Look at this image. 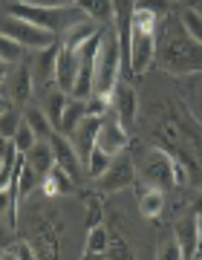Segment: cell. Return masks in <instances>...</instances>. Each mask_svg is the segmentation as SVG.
<instances>
[{
    "label": "cell",
    "mask_w": 202,
    "mask_h": 260,
    "mask_svg": "<svg viewBox=\"0 0 202 260\" xmlns=\"http://www.w3.org/2000/svg\"><path fill=\"white\" fill-rule=\"evenodd\" d=\"M156 64L171 75H202V44L185 26H165V41L156 49Z\"/></svg>",
    "instance_id": "6da1fadb"
},
{
    "label": "cell",
    "mask_w": 202,
    "mask_h": 260,
    "mask_svg": "<svg viewBox=\"0 0 202 260\" xmlns=\"http://www.w3.org/2000/svg\"><path fill=\"white\" fill-rule=\"evenodd\" d=\"M121 44L116 29H110V35L101 38V49L98 58H95V87H92V95H110L119 84V73H121Z\"/></svg>",
    "instance_id": "7a4b0ae2"
},
{
    "label": "cell",
    "mask_w": 202,
    "mask_h": 260,
    "mask_svg": "<svg viewBox=\"0 0 202 260\" xmlns=\"http://www.w3.org/2000/svg\"><path fill=\"white\" fill-rule=\"evenodd\" d=\"M136 174L153 188H162V191L176 188V162H174V156H171L165 148H159V145L136 159Z\"/></svg>",
    "instance_id": "3957f363"
},
{
    "label": "cell",
    "mask_w": 202,
    "mask_h": 260,
    "mask_svg": "<svg viewBox=\"0 0 202 260\" xmlns=\"http://www.w3.org/2000/svg\"><path fill=\"white\" fill-rule=\"evenodd\" d=\"M9 12L15 15V18H23V20H29V23H35V26H44V29H49V32H55V35H61L64 29H70L73 23H78V20H66L64 9L38 6V3H32V0H18V3H12Z\"/></svg>",
    "instance_id": "277c9868"
},
{
    "label": "cell",
    "mask_w": 202,
    "mask_h": 260,
    "mask_svg": "<svg viewBox=\"0 0 202 260\" xmlns=\"http://www.w3.org/2000/svg\"><path fill=\"white\" fill-rule=\"evenodd\" d=\"M0 32L15 38L18 44H23L29 49H44V47H49V44L58 41L55 32H49L44 26H35V23H29L23 18H15V15H6V18L0 20Z\"/></svg>",
    "instance_id": "5b68a950"
},
{
    "label": "cell",
    "mask_w": 202,
    "mask_h": 260,
    "mask_svg": "<svg viewBox=\"0 0 202 260\" xmlns=\"http://www.w3.org/2000/svg\"><path fill=\"white\" fill-rule=\"evenodd\" d=\"M133 182H136V162H130V159L110 162V168L98 177V188L104 194H119V191L130 188Z\"/></svg>",
    "instance_id": "8992f818"
},
{
    "label": "cell",
    "mask_w": 202,
    "mask_h": 260,
    "mask_svg": "<svg viewBox=\"0 0 202 260\" xmlns=\"http://www.w3.org/2000/svg\"><path fill=\"white\" fill-rule=\"evenodd\" d=\"M174 240L182 249V260H191L199 254V217L196 214H185L174 225Z\"/></svg>",
    "instance_id": "52a82bcc"
},
{
    "label": "cell",
    "mask_w": 202,
    "mask_h": 260,
    "mask_svg": "<svg viewBox=\"0 0 202 260\" xmlns=\"http://www.w3.org/2000/svg\"><path fill=\"white\" fill-rule=\"evenodd\" d=\"M49 145H52V153H55V165L61 168L64 174H70L73 179L81 177V156H78L73 139L55 130V133L49 136Z\"/></svg>",
    "instance_id": "ba28073f"
},
{
    "label": "cell",
    "mask_w": 202,
    "mask_h": 260,
    "mask_svg": "<svg viewBox=\"0 0 202 260\" xmlns=\"http://www.w3.org/2000/svg\"><path fill=\"white\" fill-rule=\"evenodd\" d=\"M130 145V133L127 127L119 121V116H104L101 119V127H98V148H104L107 153H121V150Z\"/></svg>",
    "instance_id": "9c48e42d"
},
{
    "label": "cell",
    "mask_w": 202,
    "mask_h": 260,
    "mask_svg": "<svg viewBox=\"0 0 202 260\" xmlns=\"http://www.w3.org/2000/svg\"><path fill=\"white\" fill-rule=\"evenodd\" d=\"M101 119H104V116H84L81 124H78V127H75V133L70 136L84 165H87V159H90L92 148L98 145V127H101Z\"/></svg>",
    "instance_id": "30bf717a"
},
{
    "label": "cell",
    "mask_w": 202,
    "mask_h": 260,
    "mask_svg": "<svg viewBox=\"0 0 202 260\" xmlns=\"http://www.w3.org/2000/svg\"><path fill=\"white\" fill-rule=\"evenodd\" d=\"M113 110H116V116H119V121L127 127V124H133L139 116V93L133 84H124L119 81L116 84V90H113Z\"/></svg>",
    "instance_id": "8fae6325"
},
{
    "label": "cell",
    "mask_w": 202,
    "mask_h": 260,
    "mask_svg": "<svg viewBox=\"0 0 202 260\" xmlns=\"http://www.w3.org/2000/svg\"><path fill=\"white\" fill-rule=\"evenodd\" d=\"M58 47L61 44H49V47L38 49L35 55V64H32V75H35V87H49L52 90V84H55V70H58Z\"/></svg>",
    "instance_id": "7c38bea8"
},
{
    "label": "cell",
    "mask_w": 202,
    "mask_h": 260,
    "mask_svg": "<svg viewBox=\"0 0 202 260\" xmlns=\"http://www.w3.org/2000/svg\"><path fill=\"white\" fill-rule=\"evenodd\" d=\"M23 159H26V165L35 171L38 177L44 179L52 168H55V153H52V145H49V139H38L32 148L23 153Z\"/></svg>",
    "instance_id": "4fadbf2b"
},
{
    "label": "cell",
    "mask_w": 202,
    "mask_h": 260,
    "mask_svg": "<svg viewBox=\"0 0 202 260\" xmlns=\"http://www.w3.org/2000/svg\"><path fill=\"white\" fill-rule=\"evenodd\" d=\"M35 93V75H32V67L29 64H18L15 75H12V99L18 104H26Z\"/></svg>",
    "instance_id": "5bb4252c"
},
{
    "label": "cell",
    "mask_w": 202,
    "mask_h": 260,
    "mask_svg": "<svg viewBox=\"0 0 202 260\" xmlns=\"http://www.w3.org/2000/svg\"><path fill=\"white\" fill-rule=\"evenodd\" d=\"M73 6L95 23H113V12H116L113 0H75Z\"/></svg>",
    "instance_id": "9a60e30c"
},
{
    "label": "cell",
    "mask_w": 202,
    "mask_h": 260,
    "mask_svg": "<svg viewBox=\"0 0 202 260\" xmlns=\"http://www.w3.org/2000/svg\"><path fill=\"white\" fill-rule=\"evenodd\" d=\"M162 211H165V191L147 185L145 191L139 194V214L147 217V220H156Z\"/></svg>",
    "instance_id": "2e32d148"
},
{
    "label": "cell",
    "mask_w": 202,
    "mask_h": 260,
    "mask_svg": "<svg viewBox=\"0 0 202 260\" xmlns=\"http://www.w3.org/2000/svg\"><path fill=\"white\" fill-rule=\"evenodd\" d=\"M87 116V102L84 99H73L70 95V102H66V110H64V116H61V124H58V133H64V136H73L75 133V127L81 124V119Z\"/></svg>",
    "instance_id": "e0dca14e"
},
{
    "label": "cell",
    "mask_w": 202,
    "mask_h": 260,
    "mask_svg": "<svg viewBox=\"0 0 202 260\" xmlns=\"http://www.w3.org/2000/svg\"><path fill=\"white\" fill-rule=\"evenodd\" d=\"M107 246H110V232L104 229V223L87 229V240H84V257H104Z\"/></svg>",
    "instance_id": "ac0fdd59"
},
{
    "label": "cell",
    "mask_w": 202,
    "mask_h": 260,
    "mask_svg": "<svg viewBox=\"0 0 202 260\" xmlns=\"http://www.w3.org/2000/svg\"><path fill=\"white\" fill-rule=\"evenodd\" d=\"M66 102H70V93H64L61 87H52V90L46 93L44 113H46V119L52 121V127L61 124V116H64V110H66Z\"/></svg>",
    "instance_id": "d6986e66"
},
{
    "label": "cell",
    "mask_w": 202,
    "mask_h": 260,
    "mask_svg": "<svg viewBox=\"0 0 202 260\" xmlns=\"http://www.w3.org/2000/svg\"><path fill=\"white\" fill-rule=\"evenodd\" d=\"M23 121H29V124H32V130L38 133V139H49V136L55 133L52 121L46 119V113L41 110V107H26V113H23Z\"/></svg>",
    "instance_id": "ffe728a7"
},
{
    "label": "cell",
    "mask_w": 202,
    "mask_h": 260,
    "mask_svg": "<svg viewBox=\"0 0 202 260\" xmlns=\"http://www.w3.org/2000/svg\"><path fill=\"white\" fill-rule=\"evenodd\" d=\"M110 162H113V153H107L104 148H92V153H90V159H87V177H92V179H98L107 168H110Z\"/></svg>",
    "instance_id": "44dd1931"
},
{
    "label": "cell",
    "mask_w": 202,
    "mask_h": 260,
    "mask_svg": "<svg viewBox=\"0 0 202 260\" xmlns=\"http://www.w3.org/2000/svg\"><path fill=\"white\" fill-rule=\"evenodd\" d=\"M23 44H18L15 38L9 35H3L0 32V61H6V64H18L20 58H23Z\"/></svg>",
    "instance_id": "7402d4cb"
},
{
    "label": "cell",
    "mask_w": 202,
    "mask_h": 260,
    "mask_svg": "<svg viewBox=\"0 0 202 260\" xmlns=\"http://www.w3.org/2000/svg\"><path fill=\"white\" fill-rule=\"evenodd\" d=\"M3 257H18V260H35L41 257L38 249L32 246V240H12L6 249H3Z\"/></svg>",
    "instance_id": "603a6c76"
},
{
    "label": "cell",
    "mask_w": 202,
    "mask_h": 260,
    "mask_svg": "<svg viewBox=\"0 0 202 260\" xmlns=\"http://www.w3.org/2000/svg\"><path fill=\"white\" fill-rule=\"evenodd\" d=\"M38 142V133L32 130V124L29 121H23L20 119V124H18V133H15V139H12V145H15V150L18 153H26L32 145Z\"/></svg>",
    "instance_id": "cb8c5ba5"
},
{
    "label": "cell",
    "mask_w": 202,
    "mask_h": 260,
    "mask_svg": "<svg viewBox=\"0 0 202 260\" xmlns=\"http://www.w3.org/2000/svg\"><path fill=\"white\" fill-rule=\"evenodd\" d=\"M84 205H87V229L98 225L104 220V203H101V197L95 191H90V194H84Z\"/></svg>",
    "instance_id": "d4e9b609"
},
{
    "label": "cell",
    "mask_w": 202,
    "mask_h": 260,
    "mask_svg": "<svg viewBox=\"0 0 202 260\" xmlns=\"http://www.w3.org/2000/svg\"><path fill=\"white\" fill-rule=\"evenodd\" d=\"M104 257H133V249H130V243L121 237L119 232H110V246L104 251Z\"/></svg>",
    "instance_id": "484cf974"
},
{
    "label": "cell",
    "mask_w": 202,
    "mask_h": 260,
    "mask_svg": "<svg viewBox=\"0 0 202 260\" xmlns=\"http://www.w3.org/2000/svg\"><path fill=\"white\" fill-rule=\"evenodd\" d=\"M176 0H133L136 9H145V12H153L156 18H167L171 9H174Z\"/></svg>",
    "instance_id": "4316f807"
},
{
    "label": "cell",
    "mask_w": 202,
    "mask_h": 260,
    "mask_svg": "<svg viewBox=\"0 0 202 260\" xmlns=\"http://www.w3.org/2000/svg\"><path fill=\"white\" fill-rule=\"evenodd\" d=\"M182 26H185V32L193 38V41H199L202 44V15L196 9H185L182 12Z\"/></svg>",
    "instance_id": "83f0119b"
},
{
    "label": "cell",
    "mask_w": 202,
    "mask_h": 260,
    "mask_svg": "<svg viewBox=\"0 0 202 260\" xmlns=\"http://www.w3.org/2000/svg\"><path fill=\"white\" fill-rule=\"evenodd\" d=\"M18 124H20V119H18V113L12 110H6L3 116H0V133L6 136V139H15V133H18Z\"/></svg>",
    "instance_id": "f1b7e54d"
},
{
    "label": "cell",
    "mask_w": 202,
    "mask_h": 260,
    "mask_svg": "<svg viewBox=\"0 0 202 260\" xmlns=\"http://www.w3.org/2000/svg\"><path fill=\"white\" fill-rule=\"evenodd\" d=\"M159 257H162V260H182V249H179V243H167V246H165V249H162V251H159Z\"/></svg>",
    "instance_id": "f546056e"
},
{
    "label": "cell",
    "mask_w": 202,
    "mask_h": 260,
    "mask_svg": "<svg viewBox=\"0 0 202 260\" xmlns=\"http://www.w3.org/2000/svg\"><path fill=\"white\" fill-rule=\"evenodd\" d=\"M3 214H12V185L0 188V217Z\"/></svg>",
    "instance_id": "4dcf8cb0"
},
{
    "label": "cell",
    "mask_w": 202,
    "mask_h": 260,
    "mask_svg": "<svg viewBox=\"0 0 202 260\" xmlns=\"http://www.w3.org/2000/svg\"><path fill=\"white\" fill-rule=\"evenodd\" d=\"M38 6H52V9H66V6H73L75 0H32Z\"/></svg>",
    "instance_id": "1f68e13d"
},
{
    "label": "cell",
    "mask_w": 202,
    "mask_h": 260,
    "mask_svg": "<svg viewBox=\"0 0 202 260\" xmlns=\"http://www.w3.org/2000/svg\"><path fill=\"white\" fill-rule=\"evenodd\" d=\"M12 150H15V145H12V139H6V136L0 133V156L6 159V156L12 153Z\"/></svg>",
    "instance_id": "d6a6232c"
},
{
    "label": "cell",
    "mask_w": 202,
    "mask_h": 260,
    "mask_svg": "<svg viewBox=\"0 0 202 260\" xmlns=\"http://www.w3.org/2000/svg\"><path fill=\"white\" fill-rule=\"evenodd\" d=\"M193 104H196V116L202 119V78L196 84V90H193Z\"/></svg>",
    "instance_id": "836d02e7"
},
{
    "label": "cell",
    "mask_w": 202,
    "mask_h": 260,
    "mask_svg": "<svg viewBox=\"0 0 202 260\" xmlns=\"http://www.w3.org/2000/svg\"><path fill=\"white\" fill-rule=\"evenodd\" d=\"M191 211L196 214V217H202V191H199V194H196V197L191 200Z\"/></svg>",
    "instance_id": "e575fe53"
},
{
    "label": "cell",
    "mask_w": 202,
    "mask_h": 260,
    "mask_svg": "<svg viewBox=\"0 0 202 260\" xmlns=\"http://www.w3.org/2000/svg\"><path fill=\"white\" fill-rule=\"evenodd\" d=\"M9 243H12V234H9V229H3V225H0V251L6 249Z\"/></svg>",
    "instance_id": "d590c367"
},
{
    "label": "cell",
    "mask_w": 202,
    "mask_h": 260,
    "mask_svg": "<svg viewBox=\"0 0 202 260\" xmlns=\"http://www.w3.org/2000/svg\"><path fill=\"white\" fill-rule=\"evenodd\" d=\"M6 75H9V64H6V61H0V87L6 84Z\"/></svg>",
    "instance_id": "8d00e7d4"
},
{
    "label": "cell",
    "mask_w": 202,
    "mask_h": 260,
    "mask_svg": "<svg viewBox=\"0 0 202 260\" xmlns=\"http://www.w3.org/2000/svg\"><path fill=\"white\" fill-rule=\"evenodd\" d=\"M6 110H9V104H6V102H3V99H0V116H3V113H6Z\"/></svg>",
    "instance_id": "74e56055"
},
{
    "label": "cell",
    "mask_w": 202,
    "mask_h": 260,
    "mask_svg": "<svg viewBox=\"0 0 202 260\" xmlns=\"http://www.w3.org/2000/svg\"><path fill=\"white\" fill-rule=\"evenodd\" d=\"M199 249H202V217H199Z\"/></svg>",
    "instance_id": "f35d334b"
},
{
    "label": "cell",
    "mask_w": 202,
    "mask_h": 260,
    "mask_svg": "<svg viewBox=\"0 0 202 260\" xmlns=\"http://www.w3.org/2000/svg\"><path fill=\"white\" fill-rule=\"evenodd\" d=\"M0 171H3V156H0Z\"/></svg>",
    "instance_id": "ab89813d"
},
{
    "label": "cell",
    "mask_w": 202,
    "mask_h": 260,
    "mask_svg": "<svg viewBox=\"0 0 202 260\" xmlns=\"http://www.w3.org/2000/svg\"><path fill=\"white\" fill-rule=\"evenodd\" d=\"M196 257H202V249H199V254H196Z\"/></svg>",
    "instance_id": "60d3db41"
}]
</instances>
